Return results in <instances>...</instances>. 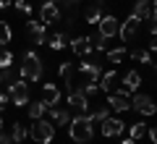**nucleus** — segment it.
Returning <instances> with one entry per match:
<instances>
[{
	"mask_svg": "<svg viewBox=\"0 0 157 144\" xmlns=\"http://www.w3.org/2000/svg\"><path fill=\"white\" fill-rule=\"evenodd\" d=\"M68 136L76 144H89L92 142V136H94V123L89 121L86 113H78L76 118H71V123H68Z\"/></svg>",
	"mask_w": 157,
	"mask_h": 144,
	"instance_id": "nucleus-1",
	"label": "nucleus"
},
{
	"mask_svg": "<svg viewBox=\"0 0 157 144\" xmlns=\"http://www.w3.org/2000/svg\"><path fill=\"white\" fill-rule=\"evenodd\" d=\"M29 136L37 144H50L52 139H55V126H52L50 121H45V118H37V121L32 123V128H29Z\"/></svg>",
	"mask_w": 157,
	"mask_h": 144,
	"instance_id": "nucleus-2",
	"label": "nucleus"
},
{
	"mask_svg": "<svg viewBox=\"0 0 157 144\" xmlns=\"http://www.w3.org/2000/svg\"><path fill=\"white\" fill-rule=\"evenodd\" d=\"M21 76L26 81H39L42 79V60L37 53H24V63H21Z\"/></svg>",
	"mask_w": 157,
	"mask_h": 144,
	"instance_id": "nucleus-3",
	"label": "nucleus"
},
{
	"mask_svg": "<svg viewBox=\"0 0 157 144\" xmlns=\"http://www.w3.org/2000/svg\"><path fill=\"white\" fill-rule=\"evenodd\" d=\"M8 97L13 100V105H18V107H24L29 102V84H26V79H16V81L11 84V92H8Z\"/></svg>",
	"mask_w": 157,
	"mask_h": 144,
	"instance_id": "nucleus-4",
	"label": "nucleus"
},
{
	"mask_svg": "<svg viewBox=\"0 0 157 144\" xmlns=\"http://www.w3.org/2000/svg\"><path fill=\"white\" fill-rule=\"evenodd\" d=\"M107 107L115 110V113L131 110V94H126V92H107Z\"/></svg>",
	"mask_w": 157,
	"mask_h": 144,
	"instance_id": "nucleus-5",
	"label": "nucleus"
},
{
	"mask_svg": "<svg viewBox=\"0 0 157 144\" xmlns=\"http://www.w3.org/2000/svg\"><path fill=\"white\" fill-rule=\"evenodd\" d=\"M131 107H134L136 113H141V115H155V113H157V105L152 102V97H147V94H136V97H131Z\"/></svg>",
	"mask_w": 157,
	"mask_h": 144,
	"instance_id": "nucleus-6",
	"label": "nucleus"
},
{
	"mask_svg": "<svg viewBox=\"0 0 157 144\" xmlns=\"http://www.w3.org/2000/svg\"><path fill=\"white\" fill-rule=\"evenodd\" d=\"M100 131H102V136H107V139H110V136H121V134L126 131V123L121 121V118H110V115H107L105 121H102Z\"/></svg>",
	"mask_w": 157,
	"mask_h": 144,
	"instance_id": "nucleus-7",
	"label": "nucleus"
},
{
	"mask_svg": "<svg viewBox=\"0 0 157 144\" xmlns=\"http://www.w3.org/2000/svg\"><path fill=\"white\" fill-rule=\"evenodd\" d=\"M39 21L45 24V26H50V24H58V21H60V11H58V6L52 3V0H47L45 6L39 8Z\"/></svg>",
	"mask_w": 157,
	"mask_h": 144,
	"instance_id": "nucleus-8",
	"label": "nucleus"
},
{
	"mask_svg": "<svg viewBox=\"0 0 157 144\" xmlns=\"http://www.w3.org/2000/svg\"><path fill=\"white\" fill-rule=\"evenodd\" d=\"M139 26H141V21L131 13V16L121 24V32H118V34H121V39H123V42H131V39L136 37V32H139Z\"/></svg>",
	"mask_w": 157,
	"mask_h": 144,
	"instance_id": "nucleus-9",
	"label": "nucleus"
},
{
	"mask_svg": "<svg viewBox=\"0 0 157 144\" xmlns=\"http://www.w3.org/2000/svg\"><path fill=\"white\" fill-rule=\"evenodd\" d=\"M118 32H121V21H118L113 13H107V16L100 18V34H102V37L110 39V37H115Z\"/></svg>",
	"mask_w": 157,
	"mask_h": 144,
	"instance_id": "nucleus-10",
	"label": "nucleus"
},
{
	"mask_svg": "<svg viewBox=\"0 0 157 144\" xmlns=\"http://www.w3.org/2000/svg\"><path fill=\"white\" fill-rule=\"evenodd\" d=\"M68 107L76 113H89V97L81 89L78 92H68Z\"/></svg>",
	"mask_w": 157,
	"mask_h": 144,
	"instance_id": "nucleus-11",
	"label": "nucleus"
},
{
	"mask_svg": "<svg viewBox=\"0 0 157 144\" xmlns=\"http://www.w3.org/2000/svg\"><path fill=\"white\" fill-rule=\"evenodd\" d=\"M26 26H29V34H32V42H34V45H47V26H45L42 21L32 18Z\"/></svg>",
	"mask_w": 157,
	"mask_h": 144,
	"instance_id": "nucleus-12",
	"label": "nucleus"
},
{
	"mask_svg": "<svg viewBox=\"0 0 157 144\" xmlns=\"http://www.w3.org/2000/svg\"><path fill=\"white\" fill-rule=\"evenodd\" d=\"M139 87H141V73L139 71H128V73L121 76V92L131 94V92H136Z\"/></svg>",
	"mask_w": 157,
	"mask_h": 144,
	"instance_id": "nucleus-13",
	"label": "nucleus"
},
{
	"mask_svg": "<svg viewBox=\"0 0 157 144\" xmlns=\"http://www.w3.org/2000/svg\"><path fill=\"white\" fill-rule=\"evenodd\" d=\"M78 71L84 73V76H89V79H94V81H97V79L102 76V63L97 60V58H92V60L86 58L84 63H78Z\"/></svg>",
	"mask_w": 157,
	"mask_h": 144,
	"instance_id": "nucleus-14",
	"label": "nucleus"
},
{
	"mask_svg": "<svg viewBox=\"0 0 157 144\" xmlns=\"http://www.w3.org/2000/svg\"><path fill=\"white\" fill-rule=\"evenodd\" d=\"M71 50L76 53L78 58H86V55H92V53H94V47H92L89 37H73V39H71Z\"/></svg>",
	"mask_w": 157,
	"mask_h": 144,
	"instance_id": "nucleus-15",
	"label": "nucleus"
},
{
	"mask_svg": "<svg viewBox=\"0 0 157 144\" xmlns=\"http://www.w3.org/2000/svg\"><path fill=\"white\" fill-rule=\"evenodd\" d=\"M42 92H45V102H47V107H55L58 102H60V89H58V84H52V81L42 84Z\"/></svg>",
	"mask_w": 157,
	"mask_h": 144,
	"instance_id": "nucleus-16",
	"label": "nucleus"
},
{
	"mask_svg": "<svg viewBox=\"0 0 157 144\" xmlns=\"http://www.w3.org/2000/svg\"><path fill=\"white\" fill-rule=\"evenodd\" d=\"M152 11H155V8H152L149 0H136L134 3V16L139 18V21H147V18L152 16Z\"/></svg>",
	"mask_w": 157,
	"mask_h": 144,
	"instance_id": "nucleus-17",
	"label": "nucleus"
},
{
	"mask_svg": "<svg viewBox=\"0 0 157 144\" xmlns=\"http://www.w3.org/2000/svg\"><path fill=\"white\" fill-rule=\"evenodd\" d=\"M47 45H50L52 50H63L68 45V32H55V34H50L47 37Z\"/></svg>",
	"mask_w": 157,
	"mask_h": 144,
	"instance_id": "nucleus-18",
	"label": "nucleus"
},
{
	"mask_svg": "<svg viewBox=\"0 0 157 144\" xmlns=\"http://www.w3.org/2000/svg\"><path fill=\"white\" fill-rule=\"evenodd\" d=\"M50 118H52V123H58V126H68V123H71L68 110H60V107H50Z\"/></svg>",
	"mask_w": 157,
	"mask_h": 144,
	"instance_id": "nucleus-19",
	"label": "nucleus"
},
{
	"mask_svg": "<svg viewBox=\"0 0 157 144\" xmlns=\"http://www.w3.org/2000/svg\"><path fill=\"white\" fill-rule=\"evenodd\" d=\"M115 84H118V73L115 71H107V73L100 76V89H102V92H110Z\"/></svg>",
	"mask_w": 157,
	"mask_h": 144,
	"instance_id": "nucleus-20",
	"label": "nucleus"
},
{
	"mask_svg": "<svg viewBox=\"0 0 157 144\" xmlns=\"http://www.w3.org/2000/svg\"><path fill=\"white\" fill-rule=\"evenodd\" d=\"M26 113H29V118H32V121H37V118H42V115L47 113V102H29Z\"/></svg>",
	"mask_w": 157,
	"mask_h": 144,
	"instance_id": "nucleus-21",
	"label": "nucleus"
},
{
	"mask_svg": "<svg viewBox=\"0 0 157 144\" xmlns=\"http://www.w3.org/2000/svg\"><path fill=\"white\" fill-rule=\"evenodd\" d=\"M86 115H89V121H92V123H102L107 115H110V107H107V105H102V107H94V110H89Z\"/></svg>",
	"mask_w": 157,
	"mask_h": 144,
	"instance_id": "nucleus-22",
	"label": "nucleus"
},
{
	"mask_svg": "<svg viewBox=\"0 0 157 144\" xmlns=\"http://www.w3.org/2000/svg\"><path fill=\"white\" fill-rule=\"evenodd\" d=\"M147 131H149V128H147V123H131V139H134V142H139V139H144L147 136Z\"/></svg>",
	"mask_w": 157,
	"mask_h": 144,
	"instance_id": "nucleus-23",
	"label": "nucleus"
},
{
	"mask_svg": "<svg viewBox=\"0 0 157 144\" xmlns=\"http://www.w3.org/2000/svg\"><path fill=\"white\" fill-rule=\"evenodd\" d=\"M11 139H13V144H24V139H26V128H24V123H13Z\"/></svg>",
	"mask_w": 157,
	"mask_h": 144,
	"instance_id": "nucleus-24",
	"label": "nucleus"
},
{
	"mask_svg": "<svg viewBox=\"0 0 157 144\" xmlns=\"http://www.w3.org/2000/svg\"><path fill=\"white\" fill-rule=\"evenodd\" d=\"M131 58H134V60H139V63H147V66L155 60L149 50H131Z\"/></svg>",
	"mask_w": 157,
	"mask_h": 144,
	"instance_id": "nucleus-25",
	"label": "nucleus"
},
{
	"mask_svg": "<svg viewBox=\"0 0 157 144\" xmlns=\"http://www.w3.org/2000/svg\"><path fill=\"white\" fill-rule=\"evenodd\" d=\"M58 73H60V79H63L66 84H71V81H73V66H71V63H60Z\"/></svg>",
	"mask_w": 157,
	"mask_h": 144,
	"instance_id": "nucleus-26",
	"label": "nucleus"
},
{
	"mask_svg": "<svg viewBox=\"0 0 157 144\" xmlns=\"http://www.w3.org/2000/svg\"><path fill=\"white\" fill-rule=\"evenodd\" d=\"M102 18V8L100 6H89V11H86V24H100Z\"/></svg>",
	"mask_w": 157,
	"mask_h": 144,
	"instance_id": "nucleus-27",
	"label": "nucleus"
},
{
	"mask_svg": "<svg viewBox=\"0 0 157 144\" xmlns=\"http://www.w3.org/2000/svg\"><path fill=\"white\" fill-rule=\"evenodd\" d=\"M89 42H92L94 50H105V47H107V37H102L100 32H97V34H89Z\"/></svg>",
	"mask_w": 157,
	"mask_h": 144,
	"instance_id": "nucleus-28",
	"label": "nucleus"
},
{
	"mask_svg": "<svg viewBox=\"0 0 157 144\" xmlns=\"http://www.w3.org/2000/svg\"><path fill=\"white\" fill-rule=\"evenodd\" d=\"M11 37H13V32H11V26H8L6 21H0V45L6 47L8 42H11Z\"/></svg>",
	"mask_w": 157,
	"mask_h": 144,
	"instance_id": "nucleus-29",
	"label": "nucleus"
},
{
	"mask_svg": "<svg viewBox=\"0 0 157 144\" xmlns=\"http://www.w3.org/2000/svg\"><path fill=\"white\" fill-rule=\"evenodd\" d=\"M81 92H84V94H86V97H94V94H97V92H100V84H97V81H94V79H89V81H86V84H84V87H81Z\"/></svg>",
	"mask_w": 157,
	"mask_h": 144,
	"instance_id": "nucleus-30",
	"label": "nucleus"
},
{
	"mask_svg": "<svg viewBox=\"0 0 157 144\" xmlns=\"http://www.w3.org/2000/svg\"><path fill=\"white\" fill-rule=\"evenodd\" d=\"M11 63H13V53L11 50H3V53H0V71L11 68Z\"/></svg>",
	"mask_w": 157,
	"mask_h": 144,
	"instance_id": "nucleus-31",
	"label": "nucleus"
},
{
	"mask_svg": "<svg viewBox=\"0 0 157 144\" xmlns=\"http://www.w3.org/2000/svg\"><path fill=\"white\" fill-rule=\"evenodd\" d=\"M107 58H110V63H121L126 58V47H115V50H110Z\"/></svg>",
	"mask_w": 157,
	"mask_h": 144,
	"instance_id": "nucleus-32",
	"label": "nucleus"
},
{
	"mask_svg": "<svg viewBox=\"0 0 157 144\" xmlns=\"http://www.w3.org/2000/svg\"><path fill=\"white\" fill-rule=\"evenodd\" d=\"M13 8H16L18 13H26V16H32V6H29L26 0H13Z\"/></svg>",
	"mask_w": 157,
	"mask_h": 144,
	"instance_id": "nucleus-33",
	"label": "nucleus"
},
{
	"mask_svg": "<svg viewBox=\"0 0 157 144\" xmlns=\"http://www.w3.org/2000/svg\"><path fill=\"white\" fill-rule=\"evenodd\" d=\"M149 21V32H152V37H157V11H152V16L147 18Z\"/></svg>",
	"mask_w": 157,
	"mask_h": 144,
	"instance_id": "nucleus-34",
	"label": "nucleus"
},
{
	"mask_svg": "<svg viewBox=\"0 0 157 144\" xmlns=\"http://www.w3.org/2000/svg\"><path fill=\"white\" fill-rule=\"evenodd\" d=\"M147 136H149V139H152V142H155V144H157V126H152V128H149V131H147Z\"/></svg>",
	"mask_w": 157,
	"mask_h": 144,
	"instance_id": "nucleus-35",
	"label": "nucleus"
},
{
	"mask_svg": "<svg viewBox=\"0 0 157 144\" xmlns=\"http://www.w3.org/2000/svg\"><path fill=\"white\" fill-rule=\"evenodd\" d=\"M0 144H13V139L8 136V134H3V131H0Z\"/></svg>",
	"mask_w": 157,
	"mask_h": 144,
	"instance_id": "nucleus-36",
	"label": "nucleus"
},
{
	"mask_svg": "<svg viewBox=\"0 0 157 144\" xmlns=\"http://www.w3.org/2000/svg\"><path fill=\"white\" fill-rule=\"evenodd\" d=\"M149 53H157V37H155V39L149 42Z\"/></svg>",
	"mask_w": 157,
	"mask_h": 144,
	"instance_id": "nucleus-37",
	"label": "nucleus"
},
{
	"mask_svg": "<svg viewBox=\"0 0 157 144\" xmlns=\"http://www.w3.org/2000/svg\"><path fill=\"white\" fill-rule=\"evenodd\" d=\"M11 6V0H0V11H3V8H8Z\"/></svg>",
	"mask_w": 157,
	"mask_h": 144,
	"instance_id": "nucleus-38",
	"label": "nucleus"
},
{
	"mask_svg": "<svg viewBox=\"0 0 157 144\" xmlns=\"http://www.w3.org/2000/svg\"><path fill=\"white\" fill-rule=\"evenodd\" d=\"M121 144H136V142H134V139L128 136V139H123V142H121Z\"/></svg>",
	"mask_w": 157,
	"mask_h": 144,
	"instance_id": "nucleus-39",
	"label": "nucleus"
},
{
	"mask_svg": "<svg viewBox=\"0 0 157 144\" xmlns=\"http://www.w3.org/2000/svg\"><path fill=\"white\" fill-rule=\"evenodd\" d=\"M3 105H6V94L0 92V107H3Z\"/></svg>",
	"mask_w": 157,
	"mask_h": 144,
	"instance_id": "nucleus-40",
	"label": "nucleus"
},
{
	"mask_svg": "<svg viewBox=\"0 0 157 144\" xmlns=\"http://www.w3.org/2000/svg\"><path fill=\"white\" fill-rule=\"evenodd\" d=\"M149 66H152V68H155V71H157V60H152V63H149Z\"/></svg>",
	"mask_w": 157,
	"mask_h": 144,
	"instance_id": "nucleus-41",
	"label": "nucleus"
},
{
	"mask_svg": "<svg viewBox=\"0 0 157 144\" xmlns=\"http://www.w3.org/2000/svg\"><path fill=\"white\" fill-rule=\"evenodd\" d=\"M0 131H3V118H0Z\"/></svg>",
	"mask_w": 157,
	"mask_h": 144,
	"instance_id": "nucleus-42",
	"label": "nucleus"
},
{
	"mask_svg": "<svg viewBox=\"0 0 157 144\" xmlns=\"http://www.w3.org/2000/svg\"><path fill=\"white\" fill-rule=\"evenodd\" d=\"M152 8H155V11H157V0H155V6H152Z\"/></svg>",
	"mask_w": 157,
	"mask_h": 144,
	"instance_id": "nucleus-43",
	"label": "nucleus"
},
{
	"mask_svg": "<svg viewBox=\"0 0 157 144\" xmlns=\"http://www.w3.org/2000/svg\"><path fill=\"white\" fill-rule=\"evenodd\" d=\"M52 3H58V0H52Z\"/></svg>",
	"mask_w": 157,
	"mask_h": 144,
	"instance_id": "nucleus-44",
	"label": "nucleus"
},
{
	"mask_svg": "<svg viewBox=\"0 0 157 144\" xmlns=\"http://www.w3.org/2000/svg\"><path fill=\"white\" fill-rule=\"evenodd\" d=\"M0 81H3V79H0Z\"/></svg>",
	"mask_w": 157,
	"mask_h": 144,
	"instance_id": "nucleus-45",
	"label": "nucleus"
}]
</instances>
